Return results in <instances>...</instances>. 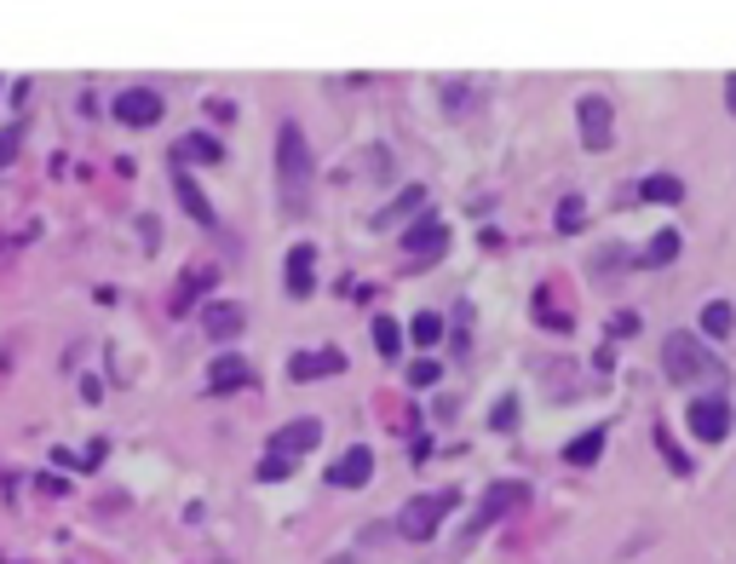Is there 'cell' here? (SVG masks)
Listing matches in <instances>:
<instances>
[{
  "label": "cell",
  "mask_w": 736,
  "mask_h": 564,
  "mask_svg": "<svg viewBox=\"0 0 736 564\" xmlns=\"http://www.w3.org/2000/svg\"><path fill=\"white\" fill-rule=\"evenodd\" d=\"M662 375H667V387H708V392H720V397L731 387V369L708 352V340L690 334V329H673L662 340Z\"/></svg>",
  "instance_id": "1"
},
{
  "label": "cell",
  "mask_w": 736,
  "mask_h": 564,
  "mask_svg": "<svg viewBox=\"0 0 736 564\" xmlns=\"http://www.w3.org/2000/svg\"><path fill=\"white\" fill-rule=\"evenodd\" d=\"M311 179H317V156L305 145L299 121H282L277 127V196L289 213H305L311 208Z\"/></svg>",
  "instance_id": "2"
},
{
  "label": "cell",
  "mask_w": 736,
  "mask_h": 564,
  "mask_svg": "<svg viewBox=\"0 0 736 564\" xmlns=\"http://www.w3.org/2000/svg\"><path fill=\"white\" fill-rule=\"evenodd\" d=\"M461 507V490H432V495H415L408 507L397 513V530L408 536V541H432L438 536V524Z\"/></svg>",
  "instance_id": "3"
},
{
  "label": "cell",
  "mask_w": 736,
  "mask_h": 564,
  "mask_svg": "<svg viewBox=\"0 0 736 564\" xmlns=\"http://www.w3.org/2000/svg\"><path fill=\"white\" fill-rule=\"evenodd\" d=\"M685 427L697 432L702 443H725L731 427H736V409H731V397L720 392H702V397H690V409H685Z\"/></svg>",
  "instance_id": "4"
},
{
  "label": "cell",
  "mask_w": 736,
  "mask_h": 564,
  "mask_svg": "<svg viewBox=\"0 0 736 564\" xmlns=\"http://www.w3.org/2000/svg\"><path fill=\"white\" fill-rule=\"evenodd\" d=\"M576 127H581L587 150H610V138H616V105H610L604 93L576 98Z\"/></svg>",
  "instance_id": "5"
},
{
  "label": "cell",
  "mask_w": 736,
  "mask_h": 564,
  "mask_svg": "<svg viewBox=\"0 0 736 564\" xmlns=\"http://www.w3.org/2000/svg\"><path fill=\"white\" fill-rule=\"evenodd\" d=\"M161 115H168V105H161V93H150V87H127L115 98V121H121V127H156Z\"/></svg>",
  "instance_id": "6"
},
{
  "label": "cell",
  "mask_w": 736,
  "mask_h": 564,
  "mask_svg": "<svg viewBox=\"0 0 736 564\" xmlns=\"http://www.w3.org/2000/svg\"><path fill=\"white\" fill-rule=\"evenodd\" d=\"M322 443V420L317 415H299V420H289V427H277L271 432V455H305V450H317Z\"/></svg>",
  "instance_id": "7"
},
{
  "label": "cell",
  "mask_w": 736,
  "mask_h": 564,
  "mask_svg": "<svg viewBox=\"0 0 736 564\" xmlns=\"http://www.w3.org/2000/svg\"><path fill=\"white\" fill-rule=\"evenodd\" d=\"M368 478H375V450H368V443H352V450H345L334 467H329L334 490H363Z\"/></svg>",
  "instance_id": "8"
},
{
  "label": "cell",
  "mask_w": 736,
  "mask_h": 564,
  "mask_svg": "<svg viewBox=\"0 0 736 564\" xmlns=\"http://www.w3.org/2000/svg\"><path fill=\"white\" fill-rule=\"evenodd\" d=\"M524 501H529V490H524V483H495V490H489V495L478 501L473 530H489V524H501L513 507H524Z\"/></svg>",
  "instance_id": "9"
},
{
  "label": "cell",
  "mask_w": 736,
  "mask_h": 564,
  "mask_svg": "<svg viewBox=\"0 0 736 564\" xmlns=\"http://www.w3.org/2000/svg\"><path fill=\"white\" fill-rule=\"evenodd\" d=\"M248 380H254V363L236 357V352H219L208 363V392H242Z\"/></svg>",
  "instance_id": "10"
},
{
  "label": "cell",
  "mask_w": 736,
  "mask_h": 564,
  "mask_svg": "<svg viewBox=\"0 0 736 564\" xmlns=\"http://www.w3.org/2000/svg\"><path fill=\"white\" fill-rule=\"evenodd\" d=\"M403 248H408V259H432V254L449 248V225L443 219H420V225L403 231Z\"/></svg>",
  "instance_id": "11"
},
{
  "label": "cell",
  "mask_w": 736,
  "mask_h": 564,
  "mask_svg": "<svg viewBox=\"0 0 736 564\" xmlns=\"http://www.w3.org/2000/svg\"><path fill=\"white\" fill-rule=\"evenodd\" d=\"M311 289H317V248H311V242H294V254H289V294L311 299Z\"/></svg>",
  "instance_id": "12"
},
{
  "label": "cell",
  "mask_w": 736,
  "mask_h": 564,
  "mask_svg": "<svg viewBox=\"0 0 736 564\" xmlns=\"http://www.w3.org/2000/svg\"><path fill=\"white\" fill-rule=\"evenodd\" d=\"M242 322H248V311H242L236 299H213L208 317H201V329H208V340H236Z\"/></svg>",
  "instance_id": "13"
},
{
  "label": "cell",
  "mask_w": 736,
  "mask_h": 564,
  "mask_svg": "<svg viewBox=\"0 0 736 564\" xmlns=\"http://www.w3.org/2000/svg\"><path fill=\"white\" fill-rule=\"evenodd\" d=\"M173 156H179V168H184V161H201V168H219V161H224V145H219L213 133H184Z\"/></svg>",
  "instance_id": "14"
},
{
  "label": "cell",
  "mask_w": 736,
  "mask_h": 564,
  "mask_svg": "<svg viewBox=\"0 0 736 564\" xmlns=\"http://www.w3.org/2000/svg\"><path fill=\"white\" fill-rule=\"evenodd\" d=\"M173 191H179V201H184V213H191V219H196V225H208V231L219 225V219H213V208H208V196H201V191H196V179H191V173H184V168H173Z\"/></svg>",
  "instance_id": "15"
},
{
  "label": "cell",
  "mask_w": 736,
  "mask_h": 564,
  "mask_svg": "<svg viewBox=\"0 0 736 564\" xmlns=\"http://www.w3.org/2000/svg\"><path fill=\"white\" fill-rule=\"evenodd\" d=\"M340 369H345V352H299L289 363L294 380H322V375H340Z\"/></svg>",
  "instance_id": "16"
},
{
  "label": "cell",
  "mask_w": 736,
  "mask_h": 564,
  "mask_svg": "<svg viewBox=\"0 0 736 564\" xmlns=\"http://www.w3.org/2000/svg\"><path fill=\"white\" fill-rule=\"evenodd\" d=\"M599 455H604V427H587L581 438L564 443V461H569V467H592Z\"/></svg>",
  "instance_id": "17"
},
{
  "label": "cell",
  "mask_w": 736,
  "mask_h": 564,
  "mask_svg": "<svg viewBox=\"0 0 736 564\" xmlns=\"http://www.w3.org/2000/svg\"><path fill=\"white\" fill-rule=\"evenodd\" d=\"M685 196V185L673 173H650V179H639V201H657V208H673V201Z\"/></svg>",
  "instance_id": "18"
},
{
  "label": "cell",
  "mask_w": 736,
  "mask_h": 564,
  "mask_svg": "<svg viewBox=\"0 0 736 564\" xmlns=\"http://www.w3.org/2000/svg\"><path fill=\"white\" fill-rule=\"evenodd\" d=\"M731 329H736L731 299H708V306H702V334L708 340H731Z\"/></svg>",
  "instance_id": "19"
},
{
  "label": "cell",
  "mask_w": 736,
  "mask_h": 564,
  "mask_svg": "<svg viewBox=\"0 0 736 564\" xmlns=\"http://www.w3.org/2000/svg\"><path fill=\"white\" fill-rule=\"evenodd\" d=\"M208 282H213V266H196V271H184V277H179V294H173V311H179V317L191 311V306H196V294L208 289Z\"/></svg>",
  "instance_id": "20"
},
{
  "label": "cell",
  "mask_w": 736,
  "mask_h": 564,
  "mask_svg": "<svg viewBox=\"0 0 736 564\" xmlns=\"http://www.w3.org/2000/svg\"><path fill=\"white\" fill-rule=\"evenodd\" d=\"M420 208H426V191H420V185H408V191L392 201V208H380V213H375V225H397V219L420 213Z\"/></svg>",
  "instance_id": "21"
},
{
  "label": "cell",
  "mask_w": 736,
  "mask_h": 564,
  "mask_svg": "<svg viewBox=\"0 0 736 564\" xmlns=\"http://www.w3.org/2000/svg\"><path fill=\"white\" fill-rule=\"evenodd\" d=\"M673 259H679V231H657L650 248L639 254V266H673Z\"/></svg>",
  "instance_id": "22"
},
{
  "label": "cell",
  "mask_w": 736,
  "mask_h": 564,
  "mask_svg": "<svg viewBox=\"0 0 736 564\" xmlns=\"http://www.w3.org/2000/svg\"><path fill=\"white\" fill-rule=\"evenodd\" d=\"M408 340H415L420 352L438 346V340H443V317H438V311H415V322H408Z\"/></svg>",
  "instance_id": "23"
},
{
  "label": "cell",
  "mask_w": 736,
  "mask_h": 564,
  "mask_svg": "<svg viewBox=\"0 0 736 564\" xmlns=\"http://www.w3.org/2000/svg\"><path fill=\"white\" fill-rule=\"evenodd\" d=\"M657 450H662V461H667L673 473H679V478H690V455H685V443L673 438L667 427H657Z\"/></svg>",
  "instance_id": "24"
},
{
  "label": "cell",
  "mask_w": 736,
  "mask_h": 564,
  "mask_svg": "<svg viewBox=\"0 0 736 564\" xmlns=\"http://www.w3.org/2000/svg\"><path fill=\"white\" fill-rule=\"evenodd\" d=\"M375 352L380 357H397L403 352V329H397L392 317H375Z\"/></svg>",
  "instance_id": "25"
},
{
  "label": "cell",
  "mask_w": 736,
  "mask_h": 564,
  "mask_svg": "<svg viewBox=\"0 0 736 564\" xmlns=\"http://www.w3.org/2000/svg\"><path fill=\"white\" fill-rule=\"evenodd\" d=\"M489 427H495V432H513V427H518V397H501L495 415H489Z\"/></svg>",
  "instance_id": "26"
},
{
  "label": "cell",
  "mask_w": 736,
  "mask_h": 564,
  "mask_svg": "<svg viewBox=\"0 0 736 564\" xmlns=\"http://www.w3.org/2000/svg\"><path fill=\"white\" fill-rule=\"evenodd\" d=\"M289 473H294V461H289V455H265V461H259V478H265V483H282Z\"/></svg>",
  "instance_id": "27"
},
{
  "label": "cell",
  "mask_w": 736,
  "mask_h": 564,
  "mask_svg": "<svg viewBox=\"0 0 736 564\" xmlns=\"http://www.w3.org/2000/svg\"><path fill=\"white\" fill-rule=\"evenodd\" d=\"M581 219H587L581 196H564V208H559V231H581Z\"/></svg>",
  "instance_id": "28"
},
{
  "label": "cell",
  "mask_w": 736,
  "mask_h": 564,
  "mask_svg": "<svg viewBox=\"0 0 736 564\" xmlns=\"http://www.w3.org/2000/svg\"><path fill=\"white\" fill-rule=\"evenodd\" d=\"M17 150H24V127H7V133H0V168H12Z\"/></svg>",
  "instance_id": "29"
},
{
  "label": "cell",
  "mask_w": 736,
  "mask_h": 564,
  "mask_svg": "<svg viewBox=\"0 0 736 564\" xmlns=\"http://www.w3.org/2000/svg\"><path fill=\"white\" fill-rule=\"evenodd\" d=\"M438 375H443L438 363H432V357H420L415 369H408V387H438Z\"/></svg>",
  "instance_id": "30"
},
{
  "label": "cell",
  "mask_w": 736,
  "mask_h": 564,
  "mask_svg": "<svg viewBox=\"0 0 736 564\" xmlns=\"http://www.w3.org/2000/svg\"><path fill=\"white\" fill-rule=\"evenodd\" d=\"M443 98H449V115H466V105H473V87H455V81H449Z\"/></svg>",
  "instance_id": "31"
},
{
  "label": "cell",
  "mask_w": 736,
  "mask_h": 564,
  "mask_svg": "<svg viewBox=\"0 0 736 564\" xmlns=\"http://www.w3.org/2000/svg\"><path fill=\"white\" fill-rule=\"evenodd\" d=\"M208 121H236V98H208Z\"/></svg>",
  "instance_id": "32"
},
{
  "label": "cell",
  "mask_w": 736,
  "mask_h": 564,
  "mask_svg": "<svg viewBox=\"0 0 736 564\" xmlns=\"http://www.w3.org/2000/svg\"><path fill=\"white\" fill-rule=\"evenodd\" d=\"M138 236H145V254H156V236H161V225H156V219H138Z\"/></svg>",
  "instance_id": "33"
},
{
  "label": "cell",
  "mask_w": 736,
  "mask_h": 564,
  "mask_svg": "<svg viewBox=\"0 0 736 564\" xmlns=\"http://www.w3.org/2000/svg\"><path fill=\"white\" fill-rule=\"evenodd\" d=\"M633 329H639V317H633V311H622L616 322H610V334H633Z\"/></svg>",
  "instance_id": "34"
},
{
  "label": "cell",
  "mask_w": 736,
  "mask_h": 564,
  "mask_svg": "<svg viewBox=\"0 0 736 564\" xmlns=\"http://www.w3.org/2000/svg\"><path fill=\"white\" fill-rule=\"evenodd\" d=\"M725 110H731V115H736V75H731V81H725Z\"/></svg>",
  "instance_id": "35"
}]
</instances>
